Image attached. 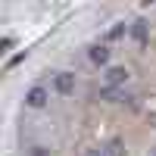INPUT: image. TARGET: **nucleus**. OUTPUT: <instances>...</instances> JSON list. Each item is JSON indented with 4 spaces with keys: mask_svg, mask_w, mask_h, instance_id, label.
Here are the masks:
<instances>
[{
    "mask_svg": "<svg viewBox=\"0 0 156 156\" xmlns=\"http://www.w3.org/2000/svg\"><path fill=\"white\" fill-rule=\"evenodd\" d=\"M53 90H56V94H62V97L75 94V72H56V78H53Z\"/></svg>",
    "mask_w": 156,
    "mask_h": 156,
    "instance_id": "obj_1",
    "label": "nucleus"
},
{
    "mask_svg": "<svg viewBox=\"0 0 156 156\" xmlns=\"http://www.w3.org/2000/svg\"><path fill=\"white\" fill-rule=\"evenodd\" d=\"M47 100H50V94H47V87H41V84H34L28 94H25V103H28L31 109H44Z\"/></svg>",
    "mask_w": 156,
    "mask_h": 156,
    "instance_id": "obj_2",
    "label": "nucleus"
},
{
    "mask_svg": "<svg viewBox=\"0 0 156 156\" xmlns=\"http://www.w3.org/2000/svg\"><path fill=\"white\" fill-rule=\"evenodd\" d=\"M125 81H128V69H122V66L106 69V87H122Z\"/></svg>",
    "mask_w": 156,
    "mask_h": 156,
    "instance_id": "obj_3",
    "label": "nucleus"
},
{
    "mask_svg": "<svg viewBox=\"0 0 156 156\" xmlns=\"http://www.w3.org/2000/svg\"><path fill=\"white\" fill-rule=\"evenodd\" d=\"M87 56H90L94 66H106V62H109V50L103 47V44H94V47L87 50Z\"/></svg>",
    "mask_w": 156,
    "mask_h": 156,
    "instance_id": "obj_4",
    "label": "nucleus"
},
{
    "mask_svg": "<svg viewBox=\"0 0 156 156\" xmlns=\"http://www.w3.org/2000/svg\"><path fill=\"white\" fill-rule=\"evenodd\" d=\"M131 37H134V41H137L140 47L147 44V37H150V28H147V22H144V19H137V22H131Z\"/></svg>",
    "mask_w": 156,
    "mask_h": 156,
    "instance_id": "obj_5",
    "label": "nucleus"
},
{
    "mask_svg": "<svg viewBox=\"0 0 156 156\" xmlns=\"http://www.w3.org/2000/svg\"><path fill=\"white\" fill-rule=\"evenodd\" d=\"M103 153H106V156H125V144H122L119 137H112L109 144L103 147Z\"/></svg>",
    "mask_w": 156,
    "mask_h": 156,
    "instance_id": "obj_6",
    "label": "nucleus"
},
{
    "mask_svg": "<svg viewBox=\"0 0 156 156\" xmlns=\"http://www.w3.org/2000/svg\"><path fill=\"white\" fill-rule=\"evenodd\" d=\"M125 31H128L125 22H115L112 28H109V41H119V37H125Z\"/></svg>",
    "mask_w": 156,
    "mask_h": 156,
    "instance_id": "obj_7",
    "label": "nucleus"
},
{
    "mask_svg": "<svg viewBox=\"0 0 156 156\" xmlns=\"http://www.w3.org/2000/svg\"><path fill=\"white\" fill-rule=\"evenodd\" d=\"M28 156H50V150H47L44 144H37V147H31V150H28Z\"/></svg>",
    "mask_w": 156,
    "mask_h": 156,
    "instance_id": "obj_8",
    "label": "nucleus"
},
{
    "mask_svg": "<svg viewBox=\"0 0 156 156\" xmlns=\"http://www.w3.org/2000/svg\"><path fill=\"white\" fill-rule=\"evenodd\" d=\"M87 156H106V153H103V150H90Z\"/></svg>",
    "mask_w": 156,
    "mask_h": 156,
    "instance_id": "obj_9",
    "label": "nucleus"
}]
</instances>
